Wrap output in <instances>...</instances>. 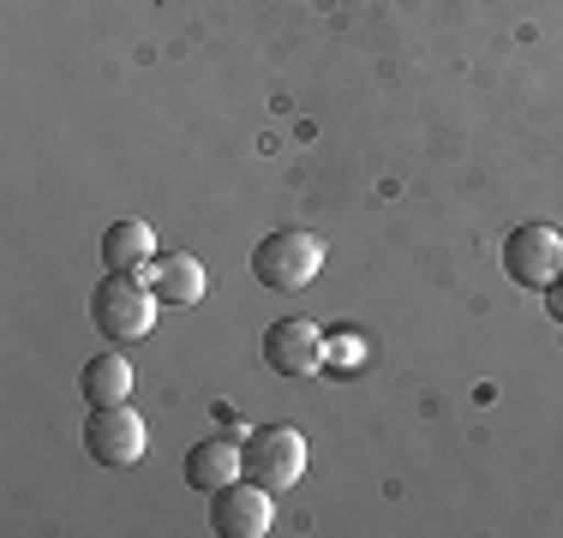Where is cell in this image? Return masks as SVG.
<instances>
[{
    "mask_svg": "<svg viewBox=\"0 0 563 538\" xmlns=\"http://www.w3.org/2000/svg\"><path fill=\"white\" fill-rule=\"evenodd\" d=\"M144 281L156 288V300H163V305H198V300H205V264H198L192 251H174V258H156Z\"/></svg>",
    "mask_w": 563,
    "mask_h": 538,
    "instance_id": "cell-9",
    "label": "cell"
},
{
    "mask_svg": "<svg viewBox=\"0 0 563 538\" xmlns=\"http://www.w3.org/2000/svg\"><path fill=\"white\" fill-rule=\"evenodd\" d=\"M318 269H324V239L300 234V227H282V234L258 239V251H252V276H258V288H276V293L312 288Z\"/></svg>",
    "mask_w": 563,
    "mask_h": 538,
    "instance_id": "cell-2",
    "label": "cell"
},
{
    "mask_svg": "<svg viewBox=\"0 0 563 538\" xmlns=\"http://www.w3.org/2000/svg\"><path fill=\"white\" fill-rule=\"evenodd\" d=\"M264 366L276 377H318L330 366V335L306 317H282L271 335H264Z\"/></svg>",
    "mask_w": 563,
    "mask_h": 538,
    "instance_id": "cell-5",
    "label": "cell"
},
{
    "mask_svg": "<svg viewBox=\"0 0 563 538\" xmlns=\"http://www.w3.org/2000/svg\"><path fill=\"white\" fill-rule=\"evenodd\" d=\"M210 527H217L222 538H264L276 527V503L264 484L252 479H234L217 491V503H210Z\"/></svg>",
    "mask_w": 563,
    "mask_h": 538,
    "instance_id": "cell-7",
    "label": "cell"
},
{
    "mask_svg": "<svg viewBox=\"0 0 563 538\" xmlns=\"http://www.w3.org/2000/svg\"><path fill=\"white\" fill-rule=\"evenodd\" d=\"M545 305H552V317L563 323V276L552 281V288H545Z\"/></svg>",
    "mask_w": 563,
    "mask_h": 538,
    "instance_id": "cell-12",
    "label": "cell"
},
{
    "mask_svg": "<svg viewBox=\"0 0 563 538\" xmlns=\"http://www.w3.org/2000/svg\"><path fill=\"white\" fill-rule=\"evenodd\" d=\"M306 473V437L294 425H258L240 442V479L264 484V491H288Z\"/></svg>",
    "mask_w": 563,
    "mask_h": 538,
    "instance_id": "cell-3",
    "label": "cell"
},
{
    "mask_svg": "<svg viewBox=\"0 0 563 538\" xmlns=\"http://www.w3.org/2000/svg\"><path fill=\"white\" fill-rule=\"evenodd\" d=\"M504 269L516 276V288H552V281L563 276V234L545 222H528L516 227V234L504 239Z\"/></svg>",
    "mask_w": 563,
    "mask_h": 538,
    "instance_id": "cell-4",
    "label": "cell"
},
{
    "mask_svg": "<svg viewBox=\"0 0 563 538\" xmlns=\"http://www.w3.org/2000/svg\"><path fill=\"white\" fill-rule=\"evenodd\" d=\"M234 479H240V449L228 437H205V442L186 449V484H192V491L217 496L222 484H234Z\"/></svg>",
    "mask_w": 563,
    "mask_h": 538,
    "instance_id": "cell-8",
    "label": "cell"
},
{
    "mask_svg": "<svg viewBox=\"0 0 563 538\" xmlns=\"http://www.w3.org/2000/svg\"><path fill=\"white\" fill-rule=\"evenodd\" d=\"M102 264H109L114 276H139L144 264H156V234L144 222H114L109 234H102Z\"/></svg>",
    "mask_w": 563,
    "mask_h": 538,
    "instance_id": "cell-11",
    "label": "cell"
},
{
    "mask_svg": "<svg viewBox=\"0 0 563 538\" xmlns=\"http://www.w3.org/2000/svg\"><path fill=\"white\" fill-rule=\"evenodd\" d=\"M85 449H90L97 467H139L144 461V419L132 413V401L90 413L85 419Z\"/></svg>",
    "mask_w": 563,
    "mask_h": 538,
    "instance_id": "cell-6",
    "label": "cell"
},
{
    "mask_svg": "<svg viewBox=\"0 0 563 538\" xmlns=\"http://www.w3.org/2000/svg\"><path fill=\"white\" fill-rule=\"evenodd\" d=\"M156 288L139 276H114L102 281L97 293H90V323H97V335H109V341H144V335L156 329Z\"/></svg>",
    "mask_w": 563,
    "mask_h": 538,
    "instance_id": "cell-1",
    "label": "cell"
},
{
    "mask_svg": "<svg viewBox=\"0 0 563 538\" xmlns=\"http://www.w3.org/2000/svg\"><path fill=\"white\" fill-rule=\"evenodd\" d=\"M132 359H120V354H97V359H85V371H78V389H85V401L90 407H120V401H132Z\"/></svg>",
    "mask_w": 563,
    "mask_h": 538,
    "instance_id": "cell-10",
    "label": "cell"
}]
</instances>
